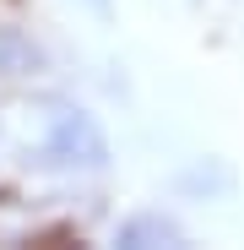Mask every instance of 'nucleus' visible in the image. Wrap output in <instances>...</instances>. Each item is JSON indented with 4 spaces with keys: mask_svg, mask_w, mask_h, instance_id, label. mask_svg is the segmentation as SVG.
<instances>
[{
    "mask_svg": "<svg viewBox=\"0 0 244 250\" xmlns=\"http://www.w3.org/2000/svg\"><path fill=\"white\" fill-rule=\"evenodd\" d=\"M114 239L119 245H185V229H179V218L163 212V207H147V212H136V218L119 223Z\"/></svg>",
    "mask_w": 244,
    "mask_h": 250,
    "instance_id": "nucleus-2",
    "label": "nucleus"
},
{
    "mask_svg": "<svg viewBox=\"0 0 244 250\" xmlns=\"http://www.w3.org/2000/svg\"><path fill=\"white\" fill-rule=\"evenodd\" d=\"M87 6H93V11H109V6H114V0H87Z\"/></svg>",
    "mask_w": 244,
    "mask_h": 250,
    "instance_id": "nucleus-3",
    "label": "nucleus"
},
{
    "mask_svg": "<svg viewBox=\"0 0 244 250\" xmlns=\"http://www.w3.org/2000/svg\"><path fill=\"white\" fill-rule=\"evenodd\" d=\"M27 125L38 131V152L55 169H65V174H103L109 169V136L87 109H76L65 98H44L27 109Z\"/></svg>",
    "mask_w": 244,
    "mask_h": 250,
    "instance_id": "nucleus-1",
    "label": "nucleus"
}]
</instances>
